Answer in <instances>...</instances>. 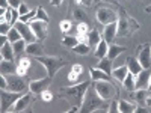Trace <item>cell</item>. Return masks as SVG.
Masks as SVG:
<instances>
[{"label": "cell", "mask_w": 151, "mask_h": 113, "mask_svg": "<svg viewBox=\"0 0 151 113\" xmlns=\"http://www.w3.org/2000/svg\"><path fill=\"white\" fill-rule=\"evenodd\" d=\"M118 109L121 113H134L136 112V106L125 101V99H119L118 101Z\"/></svg>", "instance_id": "obj_30"}, {"label": "cell", "mask_w": 151, "mask_h": 113, "mask_svg": "<svg viewBox=\"0 0 151 113\" xmlns=\"http://www.w3.org/2000/svg\"><path fill=\"white\" fill-rule=\"evenodd\" d=\"M116 36H118V21L110 23V24H106L104 30H103V39L110 45Z\"/></svg>", "instance_id": "obj_14"}, {"label": "cell", "mask_w": 151, "mask_h": 113, "mask_svg": "<svg viewBox=\"0 0 151 113\" xmlns=\"http://www.w3.org/2000/svg\"><path fill=\"white\" fill-rule=\"evenodd\" d=\"M125 50H127V47H124V45H116V44H110L109 45V50H107V57L112 59V60H115L121 53H124Z\"/></svg>", "instance_id": "obj_23"}, {"label": "cell", "mask_w": 151, "mask_h": 113, "mask_svg": "<svg viewBox=\"0 0 151 113\" xmlns=\"http://www.w3.org/2000/svg\"><path fill=\"white\" fill-rule=\"evenodd\" d=\"M107 50H109V44H107L104 39H101V41H100V44L97 45L95 57H97V59H103V57H106V56H107Z\"/></svg>", "instance_id": "obj_29"}, {"label": "cell", "mask_w": 151, "mask_h": 113, "mask_svg": "<svg viewBox=\"0 0 151 113\" xmlns=\"http://www.w3.org/2000/svg\"><path fill=\"white\" fill-rule=\"evenodd\" d=\"M26 41H24L23 39V38H21V39H18L17 42H14V44H12V47H14V53H15V56H18L20 57V54L21 53H26Z\"/></svg>", "instance_id": "obj_32"}, {"label": "cell", "mask_w": 151, "mask_h": 113, "mask_svg": "<svg viewBox=\"0 0 151 113\" xmlns=\"http://www.w3.org/2000/svg\"><path fill=\"white\" fill-rule=\"evenodd\" d=\"M94 87L97 94L101 97L104 101H107V99L113 98V97H118L119 95V89L113 84L112 82H106V80H98L94 83Z\"/></svg>", "instance_id": "obj_5"}, {"label": "cell", "mask_w": 151, "mask_h": 113, "mask_svg": "<svg viewBox=\"0 0 151 113\" xmlns=\"http://www.w3.org/2000/svg\"><path fill=\"white\" fill-rule=\"evenodd\" d=\"M6 82H8L6 91H11V92H24L26 87H27L26 80H24L23 75H20V74H9V75H6Z\"/></svg>", "instance_id": "obj_6"}, {"label": "cell", "mask_w": 151, "mask_h": 113, "mask_svg": "<svg viewBox=\"0 0 151 113\" xmlns=\"http://www.w3.org/2000/svg\"><path fill=\"white\" fill-rule=\"evenodd\" d=\"M41 99H42V101H45V103H50V101L53 99V94L50 92L48 89H45V91L41 94Z\"/></svg>", "instance_id": "obj_39"}, {"label": "cell", "mask_w": 151, "mask_h": 113, "mask_svg": "<svg viewBox=\"0 0 151 113\" xmlns=\"http://www.w3.org/2000/svg\"><path fill=\"white\" fill-rule=\"evenodd\" d=\"M107 112H109V113H118V112H119V109H118V99H113Z\"/></svg>", "instance_id": "obj_40"}, {"label": "cell", "mask_w": 151, "mask_h": 113, "mask_svg": "<svg viewBox=\"0 0 151 113\" xmlns=\"http://www.w3.org/2000/svg\"><path fill=\"white\" fill-rule=\"evenodd\" d=\"M125 65H127V68H129V72H132L134 75H137L144 69L142 65L139 64V60H137L136 57H133V56H129L127 59H125Z\"/></svg>", "instance_id": "obj_16"}, {"label": "cell", "mask_w": 151, "mask_h": 113, "mask_svg": "<svg viewBox=\"0 0 151 113\" xmlns=\"http://www.w3.org/2000/svg\"><path fill=\"white\" fill-rule=\"evenodd\" d=\"M73 51L77 53V54H80V56H85V54H88V53L91 51V47L88 45L86 42H79L77 45L73 48Z\"/></svg>", "instance_id": "obj_33"}, {"label": "cell", "mask_w": 151, "mask_h": 113, "mask_svg": "<svg viewBox=\"0 0 151 113\" xmlns=\"http://www.w3.org/2000/svg\"><path fill=\"white\" fill-rule=\"evenodd\" d=\"M89 74H91V79L94 82H98V80H106V82H113V77L109 74H106L104 71L98 69V68H89Z\"/></svg>", "instance_id": "obj_17"}, {"label": "cell", "mask_w": 151, "mask_h": 113, "mask_svg": "<svg viewBox=\"0 0 151 113\" xmlns=\"http://www.w3.org/2000/svg\"><path fill=\"white\" fill-rule=\"evenodd\" d=\"M35 59L40 62V64H42V65L45 67V69H47V72H48L50 77H55L56 72H58L62 67L67 65V62L62 59V57H55V56H45V54H42V56H38V57H35Z\"/></svg>", "instance_id": "obj_4"}, {"label": "cell", "mask_w": 151, "mask_h": 113, "mask_svg": "<svg viewBox=\"0 0 151 113\" xmlns=\"http://www.w3.org/2000/svg\"><path fill=\"white\" fill-rule=\"evenodd\" d=\"M52 79H53V77L47 75V77L40 79V80H32V82L29 83L30 92H33L35 95H41L45 89H48V87H50V84H52Z\"/></svg>", "instance_id": "obj_11"}, {"label": "cell", "mask_w": 151, "mask_h": 113, "mask_svg": "<svg viewBox=\"0 0 151 113\" xmlns=\"http://www.w3.org/2000/svg\"><path fill=\"white\" fill-rule=\"evenodd\" d=\"M101 107H107L106 101L97 94L95 87L89 86V89L86 91V95H85V99H83V104L80 107V112L83 113H89V112H95L97 109H101Z\"/></svg>", "instance_id": "obj_3"}, {"label": "cell", "mask_w": 151, "mask_h": 113, "mask_svg": "<svg viewBox=\"0 0 151 113\" xmlns=\"http://www.w3.org/2000/svg\"><path fill=\"white\" fill-rule=\"evenodd\" d=\"M32 65V62L29 57H18V62H17V74L20 75H26L29 68Z\"/></svg>", "instance_id": "obj_20"}, {"label": "cell", "mask_w": 151, "mask_h": 113, "mask_svg": "<svg viewBox=\"0 0 151 113\" xmlns=\"http://www.w3.org/2000/svg\"><path fill=\"white\" fill-rule=\"evenodd\" d=\"M14 26L17 27V30L20 32V35H21V38L24 41H26L27 44H32V42H35V39H36V36H35V33H33V30L30 29V24L29 23H24V21H17Z\"/></svg>", "instance_id": "obj_10"}, {"label": "cell", "mask_w": 151, "mask_h": 113, "mask_svg": "<svg viewBox=\"0 0 151 113\" xmlns=\"http://www.w3.org/2000/svg\"><path fill=\"white\" fill-rule=\"evenodd\" d=\"M0 6H2V9H8V8H11L8 0H0Z\"/></svg>", "instance_id": "obj_45"}, {"label": "cell", "mask_w": 151, "mask_h": 113, "mask_svg": "<svg viewBox=\"0 0 151 113\" xmlns=\"http://www.w3.org/2000/svg\"><path fill=\"white\" fill-rule=\"evenodd\" d=\"M18 12H20V15H26L27 12H30V11H29V8H27L26 5H24V3H21V5H20V8H18Z\"/></svg>", "instance_id": "obj_41"}, {"label": "cell", "mask_w": 151, "mask_h": 113, "mask_svg": "<svg viewBox=\"0 0 151 113\" xmlns=\"http://www.w3.org/2000/svg\"><path fill=\"white\" fill-rule=\"evenodd\" d=\"M77 2H79L80 5H85V6H92L94 0H77Z\"/></svg>", "instance_id": "obj_44"}, {"label": "cell", "mask_w": 151, "mask_h": 113, "mask_svg": "<svg viewBox=\"0 0 151 113\" xmlns=\"http://www.w3.org/2000/svg\"><path fill=\"white\" fill-rule=\"evenodd\" d=\"M151 79V69H142L136 75V89H148Z\"/></svg>", "instance_id": "obj_15"}, {"label": "cell", "mask_w": 151, "mask_h": 113, "mask_svg": "<svg viewBox=\"0 0 151 113\" xmlns=\"http://www.w3.org/2000/svg\"><path fill=\"white\" fill-rule=\"evenodd\" d=\"M136 112H137V113H147V112H150V110L145 109V107H136Z\"/></svg>", "instance_id": "obj_47"}, {"label": "cell", "mask_w": 151, "mask_h": 113, "mask_svg": "<svg viewBox=\"0 0 151 113\" xmlns=\"http://www.w3.org/2000/svg\"><path fill=\"white\" fill-rule=\"evenodd\" d=\"M38 11H36V15H35V18L32 20V21H47L48 23V15H47V12L44 11V8H41V6H38L36 8Z\"/></svg>", "instance_id": "obj_36"}, {"label": "cell", "mask_w": 151, "mask_h": 113, "mask_svg": "<svg viewBox=\"0 0 151 113\" xmlns=\"http://www.w3.org/2000/svg\"><path fill=\"white\" fill-rule=\"evenodd\" d=\"M18 39H21V35H20V32L17 30L15 26H12L11 30H9V33H8V41H9L11 44H14V42H17Z\"/></svg>", "instance_id": "obj_35"}, {"label": "cell", "mask_w": 151, "mask_h": 113, "mask_svg": "<svg viewBox=\"0 0 151 113\" xmlns=\"http://www.w3.org/2000/svg\"><path fill=\"white\" fill-rule=\"evenodd\" d=\"M89 86H91V82L86 80V82H83L80 84L62 87L60 92H59V97L60 98H65L67 101L73 103L74 106H82L83 104V99H85V95H86V91L89 89Z\"/></svg>", "instance_id": "obj_1"}, {"label": "cell", "mask_w": 151, "mask_h": 113, "mask_svg": "<svg viewBox=\"0 0 151 113\" xmlns=\"http://www.w3.org/2000/svg\"><path fill=\"white\" fill-rule=\"evenodd\" d=\"M145 11H147V12H150V14H151V5H150V6H147V8H145Z\"/></svg>", "instance_id": "obj_49"}, {"label": "cell", "mask_w": 151, "mask_h": 113, "mask_svg": "<svg viewBox=\"0 0 151 113\" xmlns=\"http://www.w3.org/2000/svg\"><path fill=\"white\" fill-rule=\"evenodd\" d=\"M97 20L101 23V24L115 23V21H118V12H115L112 8H109V6L100 5V6L97 8Z\"/></svg>", "instance_id": "obj_7"}, {"label": "cell", "mask_w": 151, "mask_h": 113, "mask_svg": "<svg viewBox=\"0 0 151 113\" xmlns=\"http://www.w3.org/2000/svg\"><path fill=\"white\" fill-rule=\"evenodd\" d=\"M118 9H119V12H118V36H121V38L132 36L141 27V24L134 18L129 17L124 9H121V8H118Z\"/></svg>", "instance_id": "obj_2"}, {"label": "cell", "mask_w": 151, "mask_h": 113, "mask_svg": "<svg viewBox=\"0 0 151 113\" xmlns=\"http://www.w3.org/2000/svg\"><path fill=\"white\" fill-rule=\"evenodd\" d=\"M26 53L29 56L38 57V56H42V45L40 42H32L26 45Z\"/></svg>", "instance_id": "obj_25"}, {"label": "cell", "mask_w": 151, "mask_h": 113, "mask_svg": "<svg viewBox=\"0 0 151 113\" xmlns=\"http://www.w3.org/2000/svg\"><path fill=\"white\" fill-rule=\"evenodd\" d=\"M134 77H136V75L132 74V72H129L127 75H125V79L122 82V86H124V89L127 92H133L136 89V79Z\"/></svg>", "instance_id": "obj_26"}, {"label": "cell", "mask_w": 151, "mask_h": 113, "mask_svg": "<svg viewBox=\"0 0 151 113\" xmlns=\"http://www.w3.org/2000/svg\"><path fill=\"white\" fill-rule=\"evenodd\" d=\"M0 87H2V89H6L8 87V82H6V75H0Z\"/></svg>", "instance_id": "obj_42"}, {"label": "cell", "mask_w": 151, "mask_h": 113, "mask_svg": "<svg viewBox=\"0 0 151 113\" xmlns=\"http://www.w3.org/2000/svg\"><path fill=\"white\" fill-rule=\"evenodd\" d=\"M147 106H148V107H151V97H148V98H147Z\"/></svg>", "instance_id": "obj_48"}, {"label": "cell", "mask_w": 151, "mask_h": 113, "mask_svg": "<svg viewBox=\"0 0 151 113\" xmlns=\"http://www.w3.org/2000/svg\"><path fill=\"white\" fill-rule=\"evenodd\" d=\"M11 24L9 23H6V21H3V23H0V35H8L9 33V30H11Z\"/></svg>", "instance_id": "obj_38"}, {"label": "cell", "mask_w": 151, "mask_h": 113, "mask_svg": "<svg viewBox=\"0 0 151 113\" xmlns=\"http://www.w3.org/2000/svg\"><path fill=\"white\" fill-rule=\"evenodd\" d=\"M127 74H129V68H127V65H124V67L116 68L115 71H112V77H113V80H115V82L122 83Z\"/></svg>", "instance_id": "obj_27"}, {"label": "cell", "mask_w": 151, "mask_h": 113, "mask_svg": "<svg viewBox=\"0 0 151 113\" xmlns=\"http://www.w3.org/2000/svg\"><path fill=\"white\" fill-rule=\"evenodd\" d=\"M59 27H60L62 33L67 35V33L70 32V29H71V21H70V20H62L60 24H59Z\"/></svg>", "instance_id": "obj_37"}, {"label": "cell", "mask_w": 151, "mask_h": 113, "mask_svg": "<svg viewBox=\"0 0 151 113\" xmlns=\"http://www.w3.org/2000/svg\"><path fill=\"white\" fill-rule=\"evenodd\" d=\"M97 68H98V69H101V71H104V72H106V74H109V75H112L113 60H112V59H109V57H103L101 60L98 62Z\"/></svg>", "instance_id": "obj_28"}, {"label": "cell", "mask_w": 151, "mask_h": 113, "mask_svg": "<svg viewBox=\"0 0 151 113\" xmlns=\"http://www.w3.org/2000/svg\"><path fill=\"white\" fill-rule=\"evenodd\" d=\"M30 29L33 30L36 39L44 41L48 35V23L47 21H30Z\"/></svg>", "instance_id": "obj_13"}, {"label": "cell", "mask_w": 151, "mask_h": 113, "mask_svg": "<svg viewBox=\"0 0 151 113\" xmlns=\"http://www.w3.org/2000/svg\"><path fill=\"white\" fill-rule=\"evenodd\" d=\"M82 74H83V67H82L80 64H74V65L71 67L70 74H68V82H70L71 84H76Z\"/></svg>", "instance_id": "obj_19"}, {"label": "cell", "mask_w": 151, "mask_h": 113, "mask_svg": "<svg viewBox=\"0 0 151 113\" xmlns=\"http://www.w3.org/2000/svg\"><path fill=\"white\" fill-rule=\"evenodd\" d=\"M103 39V36L100 35V32L97 30V29H91L89 30V33H88V41H86V44L89 45V47H97L98 44H100V41Z\"/></svg>", "instance_id": "obj_21"}, {"label": "cell", "mask_w": 151, "mask_h": 113, "mask_svg": "<svg viewBox=\"0 0 151 113\" xmlns=\"http://www.w3.org/2000/svg\"><path fill=\"white\" fill-rule=\"evenodd\" d=\"M137 60L144 69H151V44H142L137 47Z\"/></svg>", "instance_id": "obj_9"}, {"label": "cell", "mask_w": 151, "mask_h": 113, "mask_svg": "<svg viewBox=\"0 0 151 113\" xmlns=\"http://www.w3.org/2000/svg\"><path fill=\"white\" fill-rule=\"evenodd\" d=\"M73 15H74V18H76V21H77V23H88V24H89V17H88V14H86L85 11H82L80 8L74 9Z\"/></svg>", "instance_id": "obj_31"}, {"label": "cell", "mask_w": 151, "mask_h": 113, "mask_svg": "<svg viewBox=\"0 0 151 113\" xmlns=\"http://www.w3.org/2000/svg\"><path fill=\"white\" fill-rule=\"evenodd\" d=\"M0 71L3 75H9V74H17V64H14V60H6L3 59L0 62Z\"/></svg>", "instance_id": "obj_18"}, {"label": "cell", "mask_w": 151, "mask_h": 113, "mask_svg": "<svg viewBox=\"0 0 151 113\" xmlns=\"http://www.w3.org/2000/svg\"><path fill=\"white\" fill-rule=\"evenodd\" d=\"M148 94H150V92H148V89H134L133 92H130V97L134 99V101L144 104V103H147Z\"/></svg>", "instance_id": "obj_24"}, {"label": "cell", "mask_w": 151, "mask_h": 113, "mask_svg": "<svg viewBox=\"0 0 151 113\" xmlns=\"http://www.w3.org/2000/svg\"><path fill=\"white\" fill-rule=\"evenodd\" d=\"M8 2H9V6H11V8H15V9H18L20 5H21L20 0H8Z\"/></svg>", "instance_id": "obj_43"}, {"label": "cell", "mask_w": 151, "mask_h": 113, "mask_svg": "<svg viewBox=\"0 0 151 113\" xmlns=\"http://www.w3.org/2000/svg\"><path fill=\"white\" fill-rule=\"evenodd\" d=\"M20 97H23L21 95V92H11V91H6V89H2V94H0V99H2V110L3 113H6L12 106L15 104V101L20 98Z\"/></svg>", "instance_id": "obj_8"}, {"label": "cell", "mask_w": 151, "mask_h": 113, "mask_svg": "<svg viewBox=\"0 0 151 113\" xmlns=\"http://www.w3.org/2000/svg\"><path fill=\"white\" fill-rule=\"evenodd\" d=\"M33 95H35L33 92H30V94H24L23 97H20V98L17 99L15 104L12 106L8 112H24L26 109H29L30 104L33 103V99H35Z\"/></svg>", "instance_id": "obj_12"}, {"label": "cell", "mask_w": 151, "mask_h": 113, "mask_svg": "<svg viewBox=\"0 0 151 113\" xmlns=\"http://www.w3.org/2000/svg\"><path fill=\"white\" fill-rule=\"evenodd\" d=\"M77 44H79L77 36H64V39H62V45H65L68 48H74Z\"/></svg>", "instance_id": "obj_34"}, {"label": "cell", "mask_w": 151, "mask_h": 113, "mask_svg": "<svg viewBox=\"0 0 151 113\" xmlns=\"http://www.w3.org/2000/svg\"><path fill=\"white\" fill-rule=\"evenodd\" d=\"M0 53H2V59H6V60H14V57H15L14 47H12V44L9 41L0 47Z\"/></svg>", "instance_id": "obj_22"}, {"label": "cell", "mask_w": 151, "mask_h": 113, "mask_svg": "<svg viewBox=\"0 0 151 113\" xmlns=\"http://www.w3.org/2000/svg\"><path fill=\"white\" fill-rule=\"evenodd\" d=\"M148 92H150V95H151V79H150V86H148Z\"/></svg>", "instance_id": "obj_50"}, {"label": "cell", "mask_w": 151, "mask_h": 113, "mask_svg": "<svg viewBox=\"0 0 151 113\" xmlns=\"http://www.w3.org/2000/svg\"><path fill=\"white\" fill-rule=\"evenodd\" d=\"M62 2H64V0H50V5L52 6H60Z\"/></svg>", "instance_id": "obj_46"}]
</instances>
